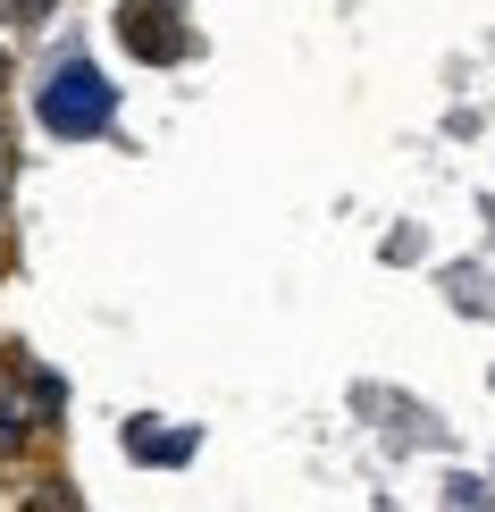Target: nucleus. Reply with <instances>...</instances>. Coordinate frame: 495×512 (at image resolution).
Listing matches in <instances>:
<instances>
[{
    "instance_id": "f03ea898",
    "label": "nucleus",
    "mask_w": 495,
    "mask_h": 512,
    "mask_svg": "<svg viewBox=\"0 0 495 512\" xmlns=\"http://www.w3.org/2000/svg\"><path fill=\"white\" fill-rule=\"evenodd\" d=\"M177 0H126V17H118V34H126V51L135 59H185V26H177Z\"/></svg>"
},
{
    "instance_id": "7ed1b4c3",
    "label": "nucleus",
    "mask_w": 495,
    "mask_h": 512,
    "mask_svg": "<svg viewBox=\"0 0 495 512\" xmlns=\"http://www.w3.org/2000/svg\"><path fill=\"white\" fill-rule=\"evenodd\" d=\"M126 445H135L143 462H185L193 454V437H160V429H126Z\"/></svg>"
},
{
    "instance_id": "f257e3e1",
    "label": "nucleus",
    "mask_w": 495,
    "mask_h": 512,
    "mask_svg": "<svg viewBox=\"0 0 495 512\" xmlns=\"http://www.w3.org/2000/svg\"><path fill=\"white\" fill-rule=\"evenodd\" d=\"M110 110H118V93L84 68V59L42 84V126H51V135H101V126H110Z\"/></svg>"
},
{
    "instance_id": "20e7f679",
    "label": "nucleus",
    "mask_w": 495,
    "mask_h": 512,
    "mask_svg": "<svg viewBox=\"0 0 495 512\" xmlns=\"http://www.w3.org/2000/svg\"><path fill=\"white\" fill-rule=\"evenodd\" d=\"M51 0H0V17H42Z\"/></svg>"
}]
</instances>
